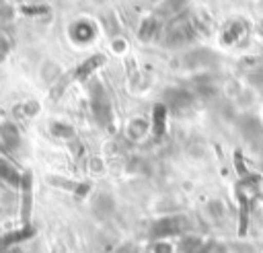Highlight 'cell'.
Returning a JSON list of instances; mask_svg holds the SVG:
<instances>
[{"label":"cell","instance_id":"1","mask_svg":"<svg viewBox=\"0 0 263 253\" xmlns=\"http://www.w3.org/2000/svg\"><path fill=\"white\" fill-rule=\"evenodd\" d=\"M31 214V175L23 177V220L27 222Z\"/></svg>","mask_w":263,"mask_h":253}]
</instances>
